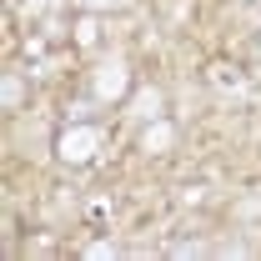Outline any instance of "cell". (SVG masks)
<instances>
[{
	"instance_id": "cell-5",
	"label": "cell",
	"mask_w": 261,
	"mask_h": 261,
	"mask_svg": "<svg viewBox=\"0 0 261 261\" xmlns=\"http://www.w3.org/2000/svg\"><path fill=\"white\" fill-rule=\"evenodd\" d=\"M20 100H25V81H20V75H5V81H0V106L15 111Z\"/></svg>"
},
{
	"instance_id": "cell-4",
	"label": "cell",
	"mask_w": 261,
	"mask_h": 261,
	"mask_svg": "<svg viewBox=\"0 0 261 261\" xmlns=\"http://www.w3.org/2000/svg\"><path fill=\"white\" fill-rule=\"evenodd\" d=\"M171 146H176V126H171V121H151V126L141 130V151H151V156H161V151H171Z\"/></svg>"
},
{
	"instance_id": "cell-6",
	"label": "cell",
	"mask_w": 261,
	"mask_h": 261,
	"mask_svg": "<svg viewBox=\"0 0 261 261\" xmlns=\"http://www.w3.org/2000/svg\"><path fill=\"white\" fill-rule=\"evenodd\" d=\"M96 35H100V25H96V10H91L86 20H75V40L81 45H96Z\"/></svg>"
},
{
	"instance_id": "cell-1",
	"label": "cell",
	"mask_w": 261,
	"mask_h": 261,
	"mask_svg": "<svg viewBox=\"0 0 261 261\" xmlns=\"http://www.w3.org/2000/svg\"><path fill=\"white\" fill-rule=\"evenodd\" d=\"M126 91H130V65H126V56H111V61H100V65H96V75H91V96L106 100V106H116Z\"/></svg>"
},
{
	"instance_id": "cell-8",
	"label": "cell",
	"mask_w": 261,
	"mask_h": 261,
	"mask_svg": "<svg viewBox=\"0 0 261 261\" xmlns=\"http://www.w3.org/2000/svg\"><path fill=\"white\" fill-rule=\"evenodd\" d=\"M86 256H91V261H106V256H121V246H116V241H91Z\"/></svg>"
},
{
	"instance_id": "cell-3",
	"label": "cell",
	"mask_w": 261,
	"mask_h": 261,
	"mask_svg": "<svg viewBox=\"0 0 261 261\" xmlns=\"http://www.w3.org/2000/svg\"><path fill=\"white\" fill-rule=\"evenodd\" d=\"M161 106H166V96L156 91V86H146V91H136V96H130V121L151 126V121H161V116H166Z\"/></svg>"
},
{
	"instance_id": "cell-2",
	"label": "cell",
	"mask_w": 261,
	"mask_h": 261,
	"mask_svg": "<svg viewBox=\"0 0 261 261\" xmlns=\"http://www.w3.org/2000/svg\"><path fill=\"white\" fill-rule=\"evenodd\" d=\"M96 151H100V130L96 126H65L61 141H56V156L65 166H86Z\"/></svg>"
},
{
	"instance_id": "cell-7",
	"label": "cell",
	"mask_w": 261,
	"mask_h": 261,
	"mask_svg": "<svg viewBox=\"0 0 261 261\" xmlns=\"http://www.w3.org/2000/svg\"><path fill=\"white\" fill-rule=\"evenodd\" d=\"M65 0H25L20 10H25V20H35V15H50V10H61Z\"/></svg>"
},
{
	"instance_id": "cell-9",
	"label": "cell",
	"mask_w": 261,
	"mask_h": 261,
	"mask_svg": "<svg viewBox=\"0 0 261 261\" xmlns=\"http://www.w3.org/2000/svg\"><path fill=\"white\" fill-rule=\"evenodd\" d=\"M201 251H206V246H196V241H176V246H171V256H201Z\"/></svg>"
},
{
	"instance_id": "cell-10",
	"label": "cell",
	"mask_w": 261,
	"mask_h": 261,
	"mask_svg": "<svg viewBox=\"0 0 261 261\" xmlns=\"http://www.w3.org/2000/svg\"><path fill=\"white\" fill-rule=\"evenodd\" d=\"M75 5H81V10H96V15H100V10H116L121 0H75Z\"/></svg>"
}]
</instances>
